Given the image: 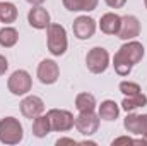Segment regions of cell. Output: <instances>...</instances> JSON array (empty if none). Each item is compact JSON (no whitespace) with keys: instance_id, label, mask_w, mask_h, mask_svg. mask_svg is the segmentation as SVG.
Returning a JSON list of instances; mask_svg holds the SVG:
<instances>
[{"instance_id":"cell-17","label":"cell","mask_w":147,"mask_h":146,"mask_svg":"<svg viewBox=\"0 0 147 146\" xmlns=\"http://www.w3.org/2000/svg\"><path fill=\"white\" fill-rule=\"evenodd\" d=\"M51 131V126H50V119L48 115H38L36 119H33V134L36 138H46Z\"/></svg>"},{"instance_id":"cell-21","label":"cell","mask_w":147,"mask_h":146,"mask_svg":"<svg viewBox=\"0 0 147 146\" xmlns=\"http://www.w3.org/2000/svg\"><path fill=\"white\" fill-rule=\"evenodd\" d=\"M17 19V7L10 2H0V23L10 24Z\"/></svg>"},{"instance_id":"cell-25","label":"cell","mask_w":147,"mask_h":146,"mask_svg":"<svg viewBox=\"0 0 147 146\" xmlns=\"http://www.w3.org/2000/svg\"><path fill=\"white\" fill-rule=\"evenodd\" d=\"M7 69H9V60L3 55H0V76H3L7 72Z\"/></svg>"},{"instance_id":"cell-14","label":"cell","mask_w":147,"mask_h":146,"mask_svg":"<svg viewBox=\"0 0 147 146\" xmlns=\"http://www.w3.org/2000/svg\"><path fill=\"white\" fill-rule=\"evenodd\" d=\"M120 24H121V17L115 12H106L105 16H101L99 21V29L105 35H118L120 31Z\"/></svg>"},{"instance_id":"cell-6","label":"cell","mask_w":147,"mask_h":146,"mask_svg":"<svg viewBox=\"0 0 147 146\" xmlns=\"http://www.w3.org/2000/svg\"><path fill=\"white\" fill-rule=\"evenodd\" d=\"M46 115H48V119H50L51 131H57V132H69L74 127L75 117L72 115V112H69V110L51 108V110H48Z\"/></svg>"},{"instance_id":"cell-16","label":"cell","mask_w":147,"mask_h":146,"mask_svg":"<svg viewBox=\"0 0 147 146\" xmlns=\"http://www.w3.org/2000/svg\"><path fill=\"white\" fill-rule=\"evenodd\" d=\"M63 7L70 12H91L98 7L99 0H62Z\"/></svg>"},{"instance_id":"cell-9","label":"cell","mask_w":147,"mask_h":146,"mask_svg":"<svg viewBox=\"0 0 147 146\" xmlns=\"http://www.w3.org/2000/svg\"><path fill=\"white\" fill-rule=\"evenodd\" d=\"M72 31L77 40H89L96 33V21L89 16H79L74 21Z\"/></svg>"},{"instance_id":"cell-22","label":"cell","mask_w":147,"mask_h":146,"mask_svg":"<svg viewBox=\"0 0 147 146\" xmlns=\"http://www.w3.org/2000/svg\"><path fill=\"white\" fill-rule=\"evenodd\" d=\"M118 89L125 95V96H132V95H137V93H142L140 86L137 83H132V81H121Z\"/></svg>"},{"instance_id":"cell-4","label":"cell","mask_w":147,"mask_h":146,"mask_svg":"<svg viewBox=\"0 0 147 146\" xmlns=\"http://www.w3.org/2000/svg\"><path fill=\"white\" fill-rule=\"evenodd\" d=\"M86 65L87 71L92 74H103L110 67V53L103 46H94L86 55Z\"/></svg>"},{"instance_id":"cell-15","label":"cell","mask_w":147,"mask_h":146,"mask_svg":"<svg viewBox=\"0 0 147 146\" xmlns=\"http://www.w3.org/2000/svg\"><path fill=\"white\" fill-rule=\"evenodd\" d=\"M98 115L101 120H106V122H113L118 119L120 115V107L115 100H105L101 102L99 105V110H98Z\"/></svg>"},{"instance_id":"cell-8","label":"cell","mask_w":147,"mask_h":146,"mask_svg":"<svg viewBox=\"0 0 147 146\" xmlns=\"http://www.w3.org/2000/svg\"><path fill=\"white\" fill-rule=\"evenodd\" d=\"M36 76L39 79L41 84H55L60 77V69H58V64L51 59H45L39 62L38 65V71H36Z\"/></svg>"},{"instance_id":"cell-7","label":"cell","mask_w":147,"mask_h":146,"mask_svg":"<svg viewBox=\"0 0 147 146\" xmlns=\"http://www.w3.org/2000/svg\"><path fill=\"white\" fill-rule=\"evenodd\" d=\"M99 120V115H96L94 112H79V115L74 120V126L82 136H92L98 132Z\"/></svg>"},{"instance_id":"cell-2","label":"cell","mask_w":147,"mask_h":146,"mask_svg":"<svg viewBox=\"0 0 147 146\" xmlns=\"http://www.w3.org/2000/svg\"><path fill=\"white\" fill-rule=\"evenodd\" d=\"M46 45L51 55L55 57L65 55L69 40H67V31L62 24H50L46 28Z\"/></svg>"},{"instance_id":"cell-12","label":"cell","mask_w":147,"mask_h":146,"mask_svg":"<svg viewBox=\"0 0 147 146\" xmlns=\"http://www.w3.org/2000/svg\"><path fill=\"white\" fill-rule=\"evenodd\" d=\"M21 113L26 119H36L38 115L45 113V102L36 95H29L21 102Z\"/></svg>"},{"instance_id":"cell-1","label":"cell","mask_w":147,"mask_h":146,"mask_svg":"<svg viewBox=\"0 0 147 146\" xmlns=\"http://www.w3.org/2000/svg\"><path fill=\"white\" fill-rule=\"evenodd\" d=\"M144 45L140 41H135V40H128L125 45L120 46V50L115 53L113 57V67H115V72L121 77L128 76L132 72L134 65H137L142 59H144Z\"/></svg>"},{"instance_id":"cell-5","label":"cell","mask_w":147,"mask_h":146,"mask_svg":"<svg viewBox=\"0 0 147 146\" xmlns=\"http://www.w3.org/2000/svg\"><path fill=\"white\" fill-rule=\"evenodd\" d=\"M7 88L14 96H24L33 88V77L29 76L28 71H22V69L14 71L7 79Z\"/></svg>"},{"instance_id":"cell-18","label":"cell","mask_w":147,"mask_h":146,"mask_svg":"<svg viewBox=\"0 0 147 146\" xmlns=\"http://www.w3.org/2000/svg\"><path fill=\"white\" fill-rule=\"evenodd\" d=\"M147 105V96L144 93H137V95H132V96H125L123 102H121V108L125 112H134L137 108H142Z\"/></svg>"},{"instance_id":"cell-11","label":"cell","mask_w":147,"mask_h":146,"mask_svg":"<svg viewBox=\"0 0 147 146\" xmlns=\"http://www.w3.org/2000/svg\"><path fill=\"white\" fill-rule=\"evenodd\" d=\"M123 127L127 132L135 134V136H147V113L139 115L134 112H128V115L123 120Z\"/></svg>"},{"instance_id":"cell-20","label":"cell","mask_w":147,"mask_h":146,"mask_svg":"<svg viewBox=\"0 0 147 146\" xmlns=\"http://www.w3.org/2000/svg\"><path fill=\"white\" fill-rule=\"evenodd\" d=\"M17 41H19V33H17L16 28L5 26V28L0 29V46H3V48H12V46L17 45Z\"/></svg>"},{"instance_id":"cell-3","label":"cell","mask_w":147,"mask_h":146,"mask_svg":"<svg viewBox=\"0 0 147 146\" xmlns=\"http://www.w3.org/2000/svg\"><path fill=\"white\" fill-rule=\"evenodd\" d=\"M24 139L22 124L16 117H3L0 120V143L2 145H19Z\"/></svg>"},{"instance_id":"cell-27","label":"cell","mask_w":147,"mask_h":146,"mask_svg":"<svg viewBox=\"0 0 147 146\" xmlns=\"http://www.w3.org/2000/svg\"><path fill=\"white\" fill-rule=\"evenodd\" d=\"M26 2H28V3H31L33 7H38V5H43L46 0H26Z\"/></svg>"},{"instance_id":"cell-13","label":"cell","mask_w":147,"mask_h":146,"mask_svg":"<svg viewBox=\"0 0 147 146\" xmlns=\"http://www.w3.org/2000/svg\"><path fill=\"white\" fill-rule=\"evenodd\" d=\"M28 23L31 28L34 29H46L51 23H50V12L46 9H43L41 5L33 7L29 12H28Z\"/></svg>"},{"instance_id":"cell-23","label":"cell","mask_w":147,"mask_h":146,"mask_svg":"<svg viewBox=\"0 0 147 146\" xmlns=\"http://www.w3.org/2000/svg\"><path fill=\"white\" fill-rule=\"evenodd\" d=\"M111 145H113V146H118V145H135V139H132L130 136H120V138L113 139V141H111Z\"/></svg>"},{"instance_id":"cell-10","label":"cell","mask_w":147,"mask_h":146,"mask_svg":"<svg viewBox=\"0 0 147 146\" xmlns=\"http://www.w3.org/2000/svg\"><path fill=\"white\" fill-rule=\"evenodd\" d=\"M140 35V21L135 17V16H123L121 17V24H120V31L116 36L123 41H128V40H135V38Z\"/></svg>"},{"instance_id":"cell-28","label":"cell","mask_w":147,"mask_h":146,"mask_svg":"<svg viewBox=\"0 0 147 146\" xmlns=\"http://www.w3.org/2000/svg\"><path fill=\"white\" fill-rule=\"evenodd\" d=\"M144 5H146V9H147V0H144Z\"/></svg>"},{"instance_id":"cell-24","label":"cell","mask_w":147,"mask_h":146,"mask_svg":"<svg viewBox=\"0 0 147 146\" xmlns=\"http://www.w3.org/2000/svg\"><path fill=\"white\" fill-rule=\"evenodd\" d=\"M105 2H106V5L111 7V9H121L127 3V0H105Z\"/></svg>"},{"instance_id":"cell-26","label":"cell","mask_w":147,"mask_h":146,"mask_svg":"<svg viewBox=\"0 0 147 146\" xmlns=\"http://www.w3.org/2000/svg\"><path fill=\"white\" fill-rule=\"evenodd\" d=\"M62 145H77V141L72 139V138H60V139H57V146H62Z\"/></svg>"},{"instance_id":"cell-19","label":"cell","mask_w":147,"mask_h":146,"mask_svg":"<svg viewBox=\"0 0 147 146\" xmlns=\"http://www.w3.org/2000/svg\"><path fill=\"white\" fill-rule=\"evenodd\" d=\"M96 105V96L91 93H79L75 96V108L79 112H94Z\"/></svg>"}]
</instances>
